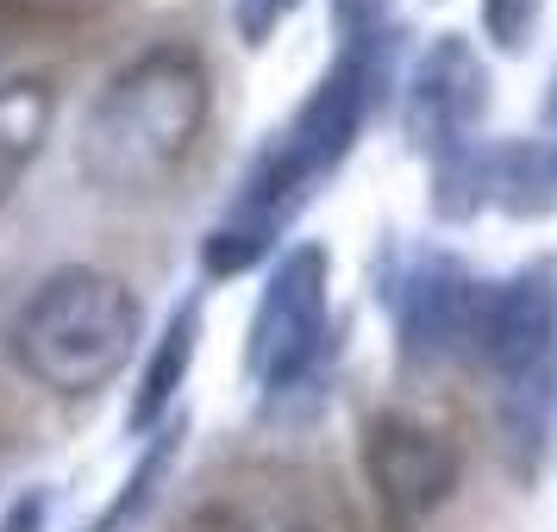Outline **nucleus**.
<instances>
[{
    "instance_id": "1",
    "label": "nucleus",
    "mask_w": 557,
    "mask_h": 532,
    "mask_svg": "<svg viewBox=\"0 0 557 532\" xmlns=\"http://www.w3.org/2000/svg\"><path fill=\"white\" fill-rule=\"evenodd\" d=\"M395 57H401V32H382V38H363V45H338L326 76L307 88V101L282 120V132H270V145L238 176V195L220 213V226L201 238L207 276H245V270L276 257L282 232L295 226V213L357 151L363 126L388 101Z\"/></svg>"
},
{
    "instance_id": "2",
    "label": "nucleus",
    "mask_w": 557,
    "mask_h": 532,
    "mask_svg": "<svg viewBox=\"0 0 557 532\" xmlns=\"http://www.w3.org/2000/svg\"><path fill=\"white\" fill-rule=\"evenodd\" d=\"M213 120V70L195 45H151L120 63L88 101L76 132V170L88 188L138 201L182 176Z\"/></svg>"
},
{
    "instance_id": "3",
    "label": "nucleus",
    "mask_w": 557,
    "mask_h": 532,
    "mask_svg": "<svg viewBox=\"0 0 557 532\" xmlns=\"http://www.w3.org/2000/svg\"><path fill=\"white\" fill-rule=\"evenodd\" d=\"M145 338V307L132 282L101 263H63L7 320V357L13 370L63 401H88L126 376Z\"/></svg>"
},
{
    "instance_id": "4",
    "label": "nucleus",
    "mask_w": 557,
    "mask_h": 532,
    "mask_svg": "<svg viewBox=\"0 0 557 532\" xmlns=\"http://www.w3.org/2000/svg\"><path fill=\"white\" fill-rule=\"evenodd\" d=\"M470 357L495 382V413L513 470L539 477L557 413V257H532L513 276L488 282Z\"/></svg>"
},
{
    "instance_id": "5",
    "label": "nucleus",
    "mask_w": 557,
    "mask_h": 532,
    "mask_svg": "<svg viewBox=\"0 0 557 532\" xmlns=\"http://www.w3.org/2000/svg\"><path fill=\"white\" fill-rule=\"evenodd\" d=\"M376 295L395 332V363L407 376H432L470 357L488 276H476L463 257L432 238H395L376 263Z\"/></svg>"
},
{
    "instance_id": "6",
    "label": "nucleus",
    "mask_w": 557,
    "mask_h": 532,
    "mask_svg": "<svg viewBox=\"0 0 557 532\" xmlns=\"http://www.w3.org/2000/svg\"><path fill=\"white\" fill-rule=\"evenodd\" d=\"M332 357V251L320 238H301L276 251L263 295H257L251 332H245V376L282 401L320 376Z\"/></svg>"
},
{
    "instance_id": "7",
    "label": "nucleus",
    "mask_w": 557,
    "mask_h": 532,
    "mask_svg": "<svg viewBox=\"0 0 557 532\" xmlns=\"http://www.w3.org/2000/svg\"><path fill=\"white\" fill-rule=\"evenodd\" d=\"M363 488L376 502L382 532H420L463 482V445L445 420L413 407H376L357 438Z\"/></svg>"
},
{
    "instance_id": "8",
    "label": "nucleus",
    "mask_w": 557,
    "mask_h": 532,
    "mask_svg": "<svg viewBox=\"0 0 557 532\" xmlns=\"http://www.w3.org/2000/svg\"><path fill=\"white\" fill-rule=\"evenodd\" d=\"M432 220L470 226L482 213L507 220H552L557 213V157L539 138H470L457 151L432 157Z\"/></svg>"
},
{
    "instance_id": "9",
    "label": "nucleus",
    "mask_w": 557,
    "mask_h": 532,
    "mask_svg": "<svg viewBox=\"0 0 557 532\" xmlns=\"http://www.w3.org/2000/svg\"><path fill=\"white\" fill-rule=\"evenodd\" d=\"M495 107V76L488 57L463 32H438L426 51L407 63L401 76V132L407 145L426 157H445L457 145L482 138V120Z\"/></svg>"
},
{
    "instance_id": "10",
    "label": "nucleus",
    "mask_w": 557,
    "mask_h": 532,
    "mask_svg": "<svg viewBox=\"0 0 557 532\" xmlns=\"http://www.w3.org/2000/svg\"><path fill=\"white\" fill-rule=\"evenodd\" d=\"M201 326H207L201 295H182V301L170 307V320L157 326L151 357H145L138 388H132V401H126L132 438H151L163 420H176V395L188 388V370H195V351H201Z\"/></svg>"
},
{
    "instance_id": "11",
    "label": "nucleus",
    "mask_w": 557,
    "mask_h": 532,
    "mask_svg": "<svg viewBox=\"0 0 557 532\" xmlns=\"http://www.w3.org/2000/svg\"><path fill=\"white\" fill-rule=\"evenodd\" d=\"M57 126V82L51 76H13L0 82V207L38 163L45 138Z\"/></svg>"
},
{
    "instance_id": "12",
    "label": "nucleus",
    "mask_w": 557,
    "mask_h": 532,
    "mask_svg": "<svg viewBox=\"0 0 557 532\" xmlns=\"http://www.w3.org/2000/svg\"><path fill=\"white\" fill-rule=\"evenodd\" d=\"M182 438H188V420H182V413H176V420H163V426L145 438L138 463L126 470L120 495L107 502V514L88 532H145L151 507L163 502V482H170V470H176V457H182Z\"/></svg>"
},
{
    "instance_id": "13",
    "label": "nucleus",
    "mask_w": 557,
    "mask_h": 532,
    "mask_svg": "<svg viewBox=\"0 0 557 532\" xmlns=\"http://www.w3.org/2000/svg\"><path fill=\"white\" fill-rule=\"evenodd\" d=\"M545 26V0H482V38L502 57H527Z\"/></svg>"
},
{
    "instance_id": "14",
    "label": "nucleus",
    "mask_w": 557,
    "mask_h": 532,
    "mask_svg": "<svg viewBox=\"0 0 557 532\" xmlns=\"http://www.w3.org/2000/svg\"><path fill=\"white\" fill-rule=\"evenodd\" d=\"M395 32V0H332V38L338 45H363Z\"/></svg>"
},
{
    "instance_id": "15",
    "label": "nucleus",
    "mask_w": 557,
    "mask_h": 532,
    "mask_svg": "<svg viewBox=\"0 0 557 532\" xmlns=\"http://www.w3.org/2000/svg\"><path fill=\"white\" fill-rule=\"evenodd\" d=\"M0 532H51V488L45 482L20 488L13 502L0 507Z\"/></svg>"
},
{
    "instance_id": "16",
    "label": "nucleus",
    "mask_w": 557,
    "mask_h": 532,
    "mask_svg": "<svg viewBox=\"0 0 557 532\" xmlns=\"http://www.w3.org/2000/svg\"><path fill=\"white\" fill-rule=\"evenodd\" d=\"M282 13H288V0H232V26H238L245 45H263Z\"/></svg>"
},
{
    "instance_id": "17",
    "label": "nucleus",
    "mask_w": 557,
    "mask_h": 532,
    "mask_svg": "<svg viewBox=\"0 0 557 532\" xmlns=\"http://www.w3.org/2000/svg\"><path fill=\"white\" fill-rule=\"evenodd\" d=\"M545 151L557 157V70H552V82H545V101H539V132H532Z\"/></svg>"
},
{
    "instance_id": "18",
    "label": "nucleus",
    "mask_w": 557,
    "mask_h": 532,
    "mask_svg": "<svg viewBox=\"0 0 557 532\" xmlns=\"http://www.w3.org/2000/svg\"><path fill=\"white\" fill-rule=\"evenodd\" d=\"M45 7H63V13H95V7H113V0H45Z\"/></svg>"
},
{
    "instance_id": "19",
    "label": "nucleus",
    "mask_w": 557,
    "mask_h": 532,
    "mask_svg": "<svg viewBox=\"0 0 557 532\" xmlns=\"http://www.w3.org/2000/svg\"><path fill=\"white\" fill-rule=\"evenodd\" d=\"M288 532H320V527H288Z\"/></svg>"
}]
</instances>
